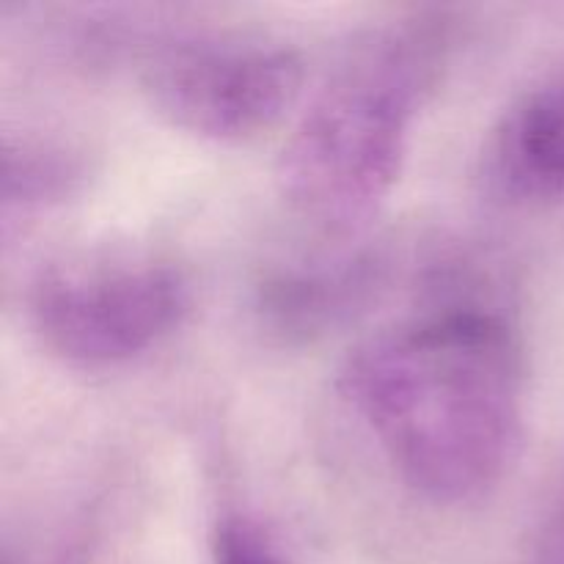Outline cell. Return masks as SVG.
I'll use <instances>...</instances> for the list:
<instances>
[{
    "mask_svg": "<svg viewBox=\"0 0 564 564\" xmlns=\"http://www.w3.org/2000/svg\"><path fill=\"white\" fill-rule=\"evenodd\" d=\"M336 389L394 477L435 507L488 499L521 457L527 358L488 308H435L375 330L347 352Z\"/></svg>",
    "mask_w": 564,
    "mask_h": 564,
    "instance_id": "obj_1",
    "label": "cell"
},
{
    "mask_svg": "<svg viewBox=\"0 0 564 564\" xmlns=\"http://www.w3.org/2000/svg\"><path fill=\"white\" fill-rule=\"evenodd\" d=\"M452 42L446 11H416L347 47L308 97L275 165L281 198L297 218L347 235L378 213L405 171Z\"/></svg>",
    "mask_w": 564,
    "mask_h": 564,
    "instance_id": "obj_2",
    "label": "cell"
},
{
    "mask_svg": "<svg viewBox=\"0 0 564 564\" xmlns=\"http://www.w3.org/2000/svg\"><path fill=\"white\" fill-rule=\"evenodd\" d=\"M191 312V281L149 253H94L33 279L25 319L61 364L88 372L124 367L163 345Z\"/></svg>",
    "mask_w": 564,
    "mask_h": 564,
    "instance_id": "obj_3",
    "label": "cell"
},
{
    "mask_svg": "<svg viewBox=\"0 0 564 564\" xmlns=\"http://www.w3.org/2000/svg\"><path fill=\"white\" fill-rule=\"evenodd\" d=\"M303 75V58L281 42L191 36L149 55L141 91L174 130L209 143H246L295 108Z\"/></svg>",
    "mask_w": 564,
    "mask_h": 564,
    "instance_id": "obj_4",
    "label": "cell"
},
{
    "mask_svg": "<svg viewBox=\"0 0 564 564\" xmlns=\"http://www.w3.org/2000/svg\"><path fill=\"white\" fill-rule=\"evenodd\" d=\"M394 259L383 248H358L330 259L286 264L257 290V317L284 341H312L367 312L389 284Z\"/></svg>",
    "mask_w": 564,
    "mask_h": 564,
    "instance_id": "obj_5",
    "label": "cell"
},
{
    "mask_svg": "<svg viewBox=\"0 0 564 564\" xmlns=\"http://www.w3.org/2000/svg\"><path fill=\"white\" fill-rule=\"evenodd\" d=\"M479 182L512 207L564 198V66L518 94L485 135Z\"/></svg>",
    "mask_w": 564,
    "mask_h": 564,
    "instance_id": "obj_6",
    "label": "cell"
},
{
    "mask_svg": "<svg viewBox=\"0 0 564 564\" xmlns=\"http://www.w3.org/2000/svg\"><path fill=\"white\" fill-rule=\"evenodd\" d=\"M86 176L80 154L53 141L22 138L3 149V204L17 209L47 207L69 198Z\"/></svg>",
    "mask_w": 564,
    "mask_h": 564,
    "instance_id": "obj_7",
    "label": "cell"
},
{
    "mask_svg": "<svg viewBox=\"0 0 564 564\" xmlns=\"http://www.w3.org/2000/svg\"><path fill=\"white\" fill-rule=\"evenodd\" d=\"M209 562L213 564H297L248 516L224 512L209 529Z\"/></svg>",
    "mask_w": 564,
    "mask_h": 564,
    "instance_id": "obj_8",
    "label": "cell"
},
{
    "mask_svg": "<svg viewBox=\"0 0 564 564\" xmlns=\"http://www.w3.org/2000/svg\"><path fill=\"white\" fill-rule=\"evenodd\" d=\"M523 564H564V488L545 512Z\"/></svg>",
    "mask_w": 564,
    "mask_h": 564,
    "instance_id": "obj_9",
    "label": "cell"
}]
</instances>
